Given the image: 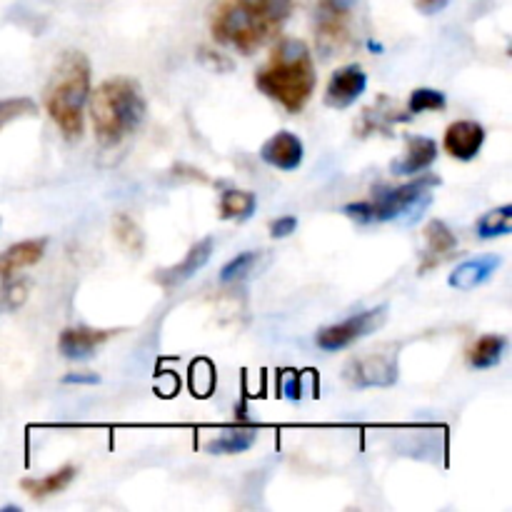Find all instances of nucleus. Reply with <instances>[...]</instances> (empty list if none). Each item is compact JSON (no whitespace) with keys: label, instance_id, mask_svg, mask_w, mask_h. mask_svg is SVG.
Instances as JSON below:
<instances>
[{"label":"nucleus","instance_id":"nucleus-8","mask_svg":"<svg viewBox=\"0 0 512 512\" xmlns=\"http://www.w3.org/2000/svg\"><path fill=\"white\" fill-rule=\"evenodd\" d=\"M365 88H368L365 70L355 63L343 65V68H338L330 75L328 88H325V105L335 110L350 108V105L363 98Z\"/></svg>","mask_w":512,"mask_h":512},{"label":"nucleus","instance_id":"nucleus-29","mask_svg":"<svg viewBox=\"0 0 512 512\" xmlns=\"http://www.w3.org/2000/svg\"><path fill=\"white\" fill-rule=\"evenodd\" d=\"M415 5H418L420 13L435 15V13H440L445 5H448V0H415Z\"/></svg>","mask_w":512,"mask_h":512},{"label":"nucleus","instance_id":"nucleus-10","mask_svg":"<svg viewBox=\"0 0 512 512\" xmlns=\"http://www.w3.org/2000/svg\"><path fill=\"white\" fill-rule=\"evenodd\" d=\"M445 150L458 160H475L485 145V128L478 120H455L445 130Z\"/></svg>","mask_w":512,"mask_h":512},{"label":"nucleus","instance_id":"nucleus-25","mask_svg":"<svg viewBox=\"0 0 512 512\" xmlns=\"http://www.w3.org/2000/svg\"><path fill=\"white\" fill-rule=\"evenodd\" d=\"M35 113H38V105H35L30 98L0 100V130H3L8 123H13V120L30 118V115Z\"/></svg>","mask_w":512,"mask_h":512},{"label":"nucleus","instance_id":"nucleus-5","mask_svg":"<svg viewBox=\"0 0 512 512\" xmlns=\"http://www.w3.org/2000/svg\"><path fill=\"white\" fill-rule=\"evenodd\" d=\"M440 183L435 175H420L400 188H380L373 198L360 200L345 208L358 223H388V220H418L420 213L433 203V188Z\"/></svg>","mask_w":512,"mask_h":512},{"label":"nucleus","instance_id":"nucleus-26","mask_svg":"<svg viewBox=\"0 0 512 512\" xmlns=\"http://www.w3.org/2000/svg\"><path fill=\"white\" fill-rule=\"evenodd\" d=\"M255 263H258V253H250V250L248 253H240L238 258H233L223 270H220V280H223V283H235V280L253 273Z\"/></svg>","mask_w":512,"mask_h":512},{"label":"nucleus","instance_id":"nucleus-27","mask_svg":"<svg viewBox=\"0 0 512 512\" xmlns=\"http://www.w3.org/2000/svg\"><path fill=\"white\" fill-rule=\"evenodd\" d=\"M295 228H298V218H293V215H283V218L270 223V235H273V238H288V235L295 233Z\"/></svg>","mask_w":512,"mask_h":512},{"label":"nucleus","instance_id":"nucleus-13","mask_svg":"<svg viewBox=\"0 0 512 512\" xmlns=\"http://www.w3.org/2000/svg\"><path fill=\"white\" fill-rule=\"evenodd\" d=\"M115 330H95V328H68L60 333L58 350L68 360H85L95 353L103 343H108Z\"/></svg>","mask_w":512,"mask_h":512},{"label":"nucleus","instance_id":"nucleus-18","mask_svg":"<svg viewBox=\"0 0 512 512\" xmlns=\"http://www.w3.org/2000/svg\"><path fill=\"white\" fill-rule=\"evenodd\" d=\"M505 350H508V338H503V335H483V338L470 348L468 363L478 370L495 368V365L503 360Z\"/></svg>","mask_w":512,"mask_h":512},{"label":"nucleus","instance_id":"nucleus-3","mask_svg":"<svg viewBox=\"0 0 512 512\" xmlns=\"http://www.w3.org/2000/svg\"><path fill=\"white\" fill-rule=\"evenodd\" d=\"M90 98V63L80 50H68L55 65L45 88V110L68 140L83 135L85 105Z\"/></svg>","mask_w":512,"mask_h":512},{"label":"nucleus","instance_id":"nucleus-24","mask_svg":"<svg viewBox=\"0 0 512 512\" xmlns=\"http://www.w3.org/2000/svg\"><path fill=\"white\" fill-rule=\"evenodd\" d=\"M445 105H448L445 93H440V90H433V88L413 90V95H410L408 100V110L413 115L430 113V110H445Z\"/></svg>","mask_w":512,"mask_h":512},{"label":"nucleus","instance_id":"nucleus-20","mask_svg":"<svg viewBox=\"0 0 512 512\" xmlns=\"http://www.w3.org/2000/svg\"><path fill=\"white\" fill-rule=\"evenodd\" d=\"M258 198L250 190H225L220 195V218L223 220H245L255 213Z\"/></svg>","mask_w":512,"mask_h":512},{"label":"nucleus","instance_id":"nucleus-17","mask_svg":"<svg viewBox=\"0 0 512 512\" xmlns=\"http://www.w3.org/2000/svg\"><path fill=\"white\" fill-rule=\"evenodd\" d=\"M75 473H78V470H75L73 465H65V468L55 470V473L45 475V478H25L23 483H20V488H23L33 500H45L50 498V495L63 493V490L75 480Z\"/></svg>","mask_w":512,"mask_h":512},{"label":"nucleus","instance_id":"nucleus-15","mask_svg":"<svg viewBox=\"0 0 512 512\" xmlns=\"http://www.w3.org/2000/svg\"><path fill=\"white\" fill-rule=\"evenodd\" d=\"M210 253H213V238L200 240L198 245H193V248L188 250V255H185L178 265H173V268L168 270H160L158 283L163 285V288H175V285L185 283V280L193 278V275L208 263Z\"/></svg>","mask_w":512,"mask_h":512},{"label":"nucleus","instance_id":"nucleus-12","mask_svg":"<svg viewBox=\"0 0 512 512\" xmlns=\"http://www.w3.org/2000/svg\"><path fill=\"white\" fill-rule=\"evenodd\" d=\"M48 248V238H33L23 240V243L10 245L8 250L0 253V280L10 283L15 280V275L25 268H33L35 263H40Z\"/></svg>","mask_w":512,"mask_h":512},{"label":"nucleus","instance_id":"nucleus-11","mask_svg":"<svg viewBox=\"0 0 512 512\" xmlns=\"http://www.w3.org/2000/svg\"><path fill=\"white\" fill-rule=\"evenodd\" d=\"M303 155V140L295 133H290V130H280L273 138L265 140V145L260 148V158L268 165H273V168L285 170V173L298 170L300 163H303Z\"/></svg>","mask_w":512,"mask_h":512},{"label":"nucleus","instance_id":"nucleus-2","mask_svg":"<svg viewBox=\"0 0 512 512\" xmlns=\"http://www.w3.org/2000/svg\"><path fill=\"white\" fill-rule=\"evenodd\" d=\"M315 65L310 48L298 38H283L268 55V63L255 75L263 95L283 105L288 113H300L315 90Z\"/></svg>","mask_w":512,"mask_h":512},{"label":"nucleus","instance_id":"nucleus-21","mask_svg":"<svg viewBox=\"0 0 512 512\" xmlns=\"http://www.w3.org/2000/svg\"><path fill=\"white\" fill-rule=\"evenodd\" d=\"M425 240H428V255H435V258L430 260L433 265L440 263L443 258H448L455 250V245H458L453 230H450L443 220L428 223V228H425Z\"/></svg>","mask_w":512,"mask_h":512},{"label":"nucleus","instance_id":"nucleus-1","mask_svg":"<svg viewBox=\"0 0 512 512\" xmlns=\"http://www.w3.org/2000/svg\"><path fill=\"white\" fill-rule=\"evenodd\" d=\"M293 8V0H218L210 13V30L225 48L253 55L278 38Z\"/></svg>","mask_w":512,"mask_h":512},{"label":"nucleus","instance_id":"nucleus-19","mask_svg":"<svg viewBox=\"0 0 512 512\" xmlns=\"http://www.w3.org/2000/svg\"><path fill=\"white\" fill-rule=\"evenodd\" d=\"M255 440H258V430L255 428H233L223 430L215 440H210L208 450L215 455H235L245 453L248 448H253Z\"/></svg>","mask_w":512,"mask_h":512},{"label":"nucleus","instance_id":"nucleus-23","mask_svg":"<svg viewBox=\"0 0 512 512\" xmlns=\"http://www.w3.org/2000/svg\"><path fill=\"white\" fill-rule=\"evenodd\" d=\"M113 233L115 238H118V243L123 245L125 250H130V253H140V250H143V233H140L138 223H135L130 215L125 213L115 215Z\"/></svg>","mask_w":512,"mask_h":512},{"label":"nucleus","instance_id":"nucleus-4","mask_svg":"<svg viewBox=\"0 0 512 512\" xmlns=\"http://www.w3.org/2000/svg\"><path fill=\"white\" fill-rule=\"evenodd\" d=\"M88 103L95 138L103 145H118L120 140L135 133L145 118L143 90L130 78L103 80L93 90Z\"/></svg>","mask_w":512,"mask_h":512},{"label":"nucleus","instance_id":"nucleus-6","mask_svg":"<svg viewBox=\"0 0 512 512\" xmlns=\"http://www.w3.org/2000/svg\"><path fill=\"white\" fill-rule=\"evenodd\" d=\"M358 0H318L315 28H318V45L323 53H338L350 40V20Z\"/></svg>","mask_w":512,"mask_h":512},{"label":"nucleus","instance_id":"nucleus-22","mask_svg":"<svg viewBox=\"0 0 512 512\" xmlns=\"http://www.w3.org/2000/svg\"><path fill=\"white\" fill-rule=\"evenodd\" d=\"M512 233V205H500L478 220V235L483 240L503 238Z\"/></svg>","mask_w":512,"mask_h":512},{"label":"nucleus","instance_id":"nucleus-9","mask_svg":"<svg viewBox=\"0 0 512 512\" xmlns=\"http://www.w3.org/2000/svg\"><path fill=\"white\" fill-rule=\"evenodd\" d=\"M350 380L358 388H388L398 380V363L395 353H375L368 358H360L350 365Z\"/></svg>","mask_w":512,"mask_h":512},{"label":"nucleus","instance_id":"nucleus-7","mask_svg":"<svg viewBox=\"0 0 512 512\" xmlns=\"http://www.w3.org/2000/svg\"><path fill=\"white\" fill-rule=\"evenodd\" d=\"M385 315H388V308L380 305L375 310H363V313L353 315L343 323L323 328L318 333V348H323L325 353H338V350L350 348L353 343L363 340L365 335L375 333L385 323Z\"/></svg>","mask_w":512,"mask_h":512},{"label":"nucleus","instance_id":"nucleus-14","mask_svg":"<svg viewBox=\"0 0 512 512\" xmlns=\"http://www.w3.org/2000/svg\"><path fill=\"white\" fill-rule=\"evenodd\" d=\"M500 265H503V260H500L498 255H480V258L465 260V263H460L458 268L450 273L448 278L450 288L455 290L478 288V285L488 283V280L493 278L495 270H498Z\"/></svg>","mask_w":512,"mask_h":512},{"label":"nucleus","instance_id":"nucleus-28","mask_svg":"<svg viewBox=\"0 0 512 512\" xmlns=\"http://www.w3.org/2000/svg\"><path fill=\"white\" fill-rule=\"evenodd\" d=\"M63 383H68V385H95V383H100V378H98V375H93V373H73V375H65Z\"/></svg>","mask_w":512,"mask_h":512},{"label":"nucleus","instance_id":"nucleus-16","mask_svg":"<svg viewBox=\"0 0 512 512\" xmlns=\"http://www.w3.org/2000/svg\"><path fill=\"white\" fill-rule=\"evenodd\" d=\"M438 160V145L433 138H408V150L398 163H393L395 175H418Z\"/></svg>","mask_w":512,"mask_h":512}]
</instances>
